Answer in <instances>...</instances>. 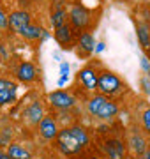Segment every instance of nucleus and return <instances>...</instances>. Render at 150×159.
Masks as SVG:
<instances>
[{
  "label": "nucleus",
  "instance_id": "1",
  "mask_svg": "<svg viewBox=\"0 0 150 159\" xmlns=\"http://www.w3.org/2000/svg\"><path fill=\"white\" fill-rule=\"evenodd\" d=\"M88 143V134L87 131L80 127V125H73V127H65V129L58 131L57 134V145L65 156H74Z\"/></svg>",
  "mask_w": 150,
  "mask_h": 159
},
{
  "label": "nucleus",
  "instance_id": "2",
  "mask_svg": "<svg viewBox=\"0 0 150 159\" xmlns=\"http://www.w3.org/2000/svg\"><path fill=\"white\" fill-rule=\"evenodd\" d=\"M88 111L94 115V117H97V119H103V120H108L111 117H115L118 108H117L113 102H110L106 99V96H95L92 97L87 104Z\"/></svg>",
  "mask_w": 150,
  "mask_h": 159
},
{
  "label": "nucleus",
  "instance_id": "3",
  "mask_svg": "<svg viewBox=\"0 0 150 159\" xmlns=\"http://www.w3.org/2000/svg\"><path fill=\"white\" fill-rule=\"evenodd\" d=\"M122 81L117 78L115 74L111 73H103L101 76H97V89L103 92V96H111V94H117L120 90Z\"/></svg>",
  "mask_w": 150,
  "mask_h": 159
},
{
  "label": "nucleus",
  "instance_id": "4",
  "mask_svg": "<svg viewBox=\"0 0 150 159\" xmlns=\"http://www.w3.org/2000/svg\"><path fill=\"white\" fill-rule=\"evenodd\" d=\"M48 101L51 102V106H55L58 110H69L74 106V102H76L74 97L64 90H55L51 94H48Z\"/></svg>",
  "mask_w": 150,
  "mask_h": 159
},
{
  "label": "nucleus",
  "instance_id": "5",
  "mask_svg": "<svg viewBox=\"0 0 150 159\" xmlns=\"http://www.w3.org/2000/svg\"><path fill=\"white\" fill-rule=\"evenodd\" d=\"M69 20L73 23V27L74 29H83V27H87L88 21H90V14L85 7L81 6H73L69 11Z\"/></svg>",
  "mask_w": 150,
  "mask_h": 159
},
{
  "label": "nucleus",
  "instance_id": "6",
  "mask_svg": "<svg viewBox=\"0 0 150 159\" xmlns=\"http://www.w3.org/2000/svg\"><path fill=\"white\" fill-rule=\"evenodd\" d=\"M29 25H30V14L27 11H14L9 16V27L18 34H21Z\"/></svg>",
  "mask_w": 150,
  "mask_h": 159
},
{
  "label": "nucleus",
  "instance_id": "7",
  "mask_svg": "<svg viewBox=\"0 0 150 159\" xmlns=\"http://www.w3.org/2000/svg\"><path fill=\"white\" fill-rule=\"evenodd\" d=\"M104 152H106L108 159H124L126 157V147L117 138L108 140V142L104 143Z\"/></svg>",
  "mask_w": 150,
  "mask_h": 159
},
{
  "label": "nucleus",
  "instance_id": "8",
  "mask_svg": "<svg viewBox=\"0 0 150 159\" xmlns=\"http://www.w3.org/2000/svg\"><path fill=\"white\" fill-rule=\"evenodd\" d=\"M39 133L44 140H53V138H57L58 129H57L55 120H53L51 117H44V119L39 122Z\"/></svg>",
  "mask_w": 150,
  "mask_h": 159
},
{
  "label": "nucleus",
  "instance_id": "9",
  "mask_svg": "<svg viewBox=\"0 0 150 159\" xmlns=\"http://www.w3.org/2000/svg\"><path fill=\"white\" fill-rule=\"evenodd\" d=\"M23 117L27 119L29 124H39L41 120L44 119V113H42V106L39 102H32L30 106H27L23 111Z\"/></svg>",
  "mask_w": 150,
  "mask_h": 159
},
{
  "label": "nucleus",
  "instance_id": "10",
  "mask_svg": "<svg viewBox=\"0 0 150 159\" xmlns=\"http://www.w3.org/2000/svg\"><path fill=\"white\" fill-rule=\"evenodd\" d=\"M35 74H37V71H35V67L30 62H23L16 71L18 80H20V81H25V83H27V81H32V80L35 78Z\"/></svg>",
  "mask_w": 150,
  "mask_h": 159
},
{
  "label": "nucleus",
  "instance_id": "11",
  "mask_svg": "<svg viewBox=\"0 0 150 159\" xmlns=\"http://www.w3.org/2000/svg\"><path fill=\"white\" fill-rule=\"evenodd\" d=\"M80 80L83 87L88 89V90H94V89H97V74L94 73L92 69H83L80 71Z\"/></svg>",
  "mask_w": 150,
  "mask_h": 159
},
{
  "label": "nucleus",
  "instance_id": "12",
  "mask_svg": "<svg viewBox=\"0 0 150 159\" xmlns=\"http://www.w3.org/2000/svg\"><path fill=\"white\" fill-rule=\"evenodd\" d=\"M55 37H57V41L60 44H69L71 41H73V29L65 23L62 27L55 29Z\"/></svg>",
  "mask_w": 150,
  "mask_h": 159
},
{
  "label": "nucleus",
  "instance_id": "13",
  "mask_svg": "<svg viewBox=\"0 0 150 159\" xmlns=\"http://www.w3.org/2000/svg\"><path fill=\"white\" fill-rule=\"evenodd\" d=\"M129 145H131V150L136 156H143L147 152V143H145L143 136H139V134H133L131 140H129Z\"/></svg>",
  "mask_w": 150,
  "mask_h": 159
},
{
  "label": "nucleus",
  "instance_id": "14",
  "mask_svg": "<svg viewBox=\"0 0 150 159\" xmlns=\"http://www.w3.org/2000/svg\"><path fill=\"white\" fill-rule=\"evenodd\" d=\"M7 156H9V159H30L29 150H25L21 145H16V143H11L9 145Z\"/></svg>",
  "mask_w": 150,
  "mask_h": 159
},
{
  "label": "nucleus",
  "instance_id": "15",
  "mask_svg": "<svg viewBox=\"0 0 150 159\" xmlns=\"http://www.w3.org/2000/svg\"><path fill=\"white\" fill-rule=\"evenodd\" d=\"M21 35H23L25 39H30V41L39 39V37H42V29L37 27V25H29V27L21 32Z\"/></svg>",
  "mask_w": 150,
  "mask_h": 159
},
{
  "label": "nucleus",
  "instance_id": "16",
  "mask_svg": "<svg viewBox=\"0 0 150 159\" xmlns=\"http://www.w3.org/2000/svg\"><path fill=\"white\" fill-rule=\"evenodd\" d=\"M136 30H138V39H139V43H141V46H148L150 44V29H148V25L139 23Z\"/></svg>",
  "mask_w": 150,
  "mask_h": 159
},
{
  "label": "nucleus",
  "instance_id": "17",
  "mask_svg": "<svg viewBox=\"0 0 150 159\" xmlns=\"http://www.w3.org/2000/svg\"><path fill=\"white\" fill-rule=\"evenodd\" d=\"M94 35L92 34H81L80 37V48L83 51H87V53H90V51H94Z\"/></svg>",
  "mask_w": 150,
  "mask_h": 159
},
{
  "label": "nucleus",
  "instance_id": "18",
  "mask_svg": "<svg viewBox=\"0 0 150 159\" xmlns=\"http://www.w3.org/2000/svg\"><path fill=\"white\" fill-rule=\"evenodd\" d=\"M65 20H67V14H65L64 9H57V11L53 12V16H51V23H53V27H55V29L65 25Z\"/></svg>",
  "mask_w": 150,
  "mask_h": 159
},
{
  "label": "nucleus",
  "instance_id": "19",
  "mask_svg": "<svg viewBox=\"0 0 150 159\" xmlns=\"http://www.w3.org/2000/svg\"><path fill=\"white\" fill-rule=\"evenodd\" d=\"M16 99V90H9V89H0V106H4L7 102H12Z\"/></svg>",
  "mask_w": 150,
  "mask_h": 159
},
{
  "label": "nucleus",
  "instance_id": "20",
  "mask_svg": "<svg viewBox=\"0 0 150 159\" xmlns=\"http://www.w3.org/2000/svg\"><path fill=\"white\" fill-rule=\"evenodd\" d=\"M141 120H143V127L147 129V133H150V108L143 111V115H141Z\"/></svg>",
  "mask_w": 150,
  "mask_h": 159
},
{
  "label": "nucleus",
  "instance_id": "21",
  "mask_svg": "<svg viewBox=\"0 0 150 159\" xmlns=\"http://www.w3.org/2000/svg\"><path fill=\"white\" fill-rule=\"evenodd\" d=\"M0 89H9V90H16V85L9 81V80H0Z\"/></svg>",
  "mask_w": 150,
  "mask_h": 159
},
{
  "label": "nucleus",
  "instance_id": "22",
  "mask_svg": "<svg viewBox=\"0 0 150 159\" xmlns=\"http://www.w3.org/2000/svg\"><path fill=\"white\" fill-rule=\"evenodd\" d=\"M7 27H9V16L0 11V29H7Z\"/></svg>",
  "mask_w": 150,
  "mask_h": 159
},
{
  "label": "nucleus",
  "instance_id": "23",
  "mask_svg": "<svg viewBox=\"0 0 150 159\" xmlns=\"http://www.w3.org/2000/svg\"><path fill=\"white\" fill-rule=\"evenodd\" d=\"M141 85H143L145 92H148V94H150V81H148V80L143 78V80H141Z\"/></svg>",
  "mask_w": 150,
  "mask_h": 159
},
{
  "label": "nucleus",
  "instance_id": "24",
  "mask_svg": "<svg viewBox=\"0 0 150 159\" xmlns=\"http://www.w3.org/2000/svg\"><path fill=\"white\" fill-rule=\"evenodd\" d=\"M141 66H143V69H147V71L150 69V64H148V60H147V58H141Z\"/></svg>",
  "mask_w": 150,
  "mask_h": 159
},
{
  "label": "nucleus",
  "instance_id": "25",
  "mask_svg": "<svg viewBox=\"0 0 150 159\" xmlns=\"http://www.w3.org/2000/svg\"><path fill=\"white\" fill-rule=\"evenodd\" d=\"M0 159H9L7 152H4V150H0Z\"/></svg>",
  "mask_w": 150,
  "mask_h": 159
},
{
  "label": "nucleus",
  "instance_id": "26",
  "mask_svg": "<svg viewBox=\"0 0 150 159\" xmlns=\"http://www.w3.org/2000/svg\"><path fill=\"white\" fill-rule=\"evenodd\" d=\"M104 48V43H101V44H97V51H101Z\"/></svg>",
  "mask_w": 150,
  "mask_h": 159
},
{
  "label": "nucleus",
  "instance_id": "27",
  "mask_svg": "<svg viewBox=\"0 0 150 159\" xmlns=\"http://www.w3.org/2000/svg\"><path fill=\"white\" fill-rule=\"evenodd\" d=\"M145 159H150V148L147 150V157H145Z\"/></svg>",
  "mask_w": 150,
  "mask_h": 159
},
{
  "label": "nucleus",
  "instance_id": "28",
  "mask_svg": "<svg viewBox=\"0 0 150 159\" xmlns=\"http://www.w3.org/2000/svg\"><path fill=\"white\" fill-rule=\"evenodd\" d=\"M90 159H99V157H90Z\"/></svg>",
  "mask_w": 150,
  "mask_h": 159
}]
</instances>
